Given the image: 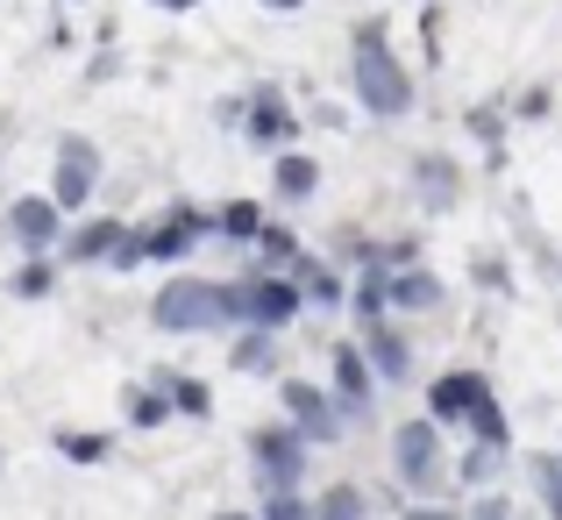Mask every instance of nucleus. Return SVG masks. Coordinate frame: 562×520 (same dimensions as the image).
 Instances as JSON below:
<instances>
[{"label": "nucleus", "instance_id": "obj_1", "mask_svg": "<svg viewBox=\"0 0 562 520\" xmlns=\"http://www.w3.org/2000/svg\"><path fill=\"white\" fill-rule=\"evenodd\" d=\"M349 93H357L378 122L413 114V79L392 57V43H384V22H357V43H349Z\"/></svg>", "mask_w": 562, "mask_h": 520}, {"label": "nucleus", "instance_id": "obj_2", "mask_svg": "<svg viewBox=\"0 0 562 520\" xmlns=\"http://www.w3.org/2000/svg\"><path fill=\"white\" fill-rule=\"evenodd\" d=\"M150 321L171 329V335L235 329V321H228V286H214V278H171V286L150 300Z\"/></svg>", "mask_w": 562, "mask_h": 520}, {"label": "nucleus", "instance_id": "obj_3", "mask_svg": "<svg viewBox=\"0 0 562 520\" xmlns=\"http://www.w3.org/2000/svg\"><path fill=\"white\" fill-rule=\"evenodd\" d=\"M306 307V292L292 286L285 272H257V278H235L228 286V321L235 329H292V314Z\"/></svg>", "mask_w": 562, "mask_h": 520}, {"label": "nucleus", "instance_id": "obj_4", "mask_svg": "<svg viewBox=\"0 0 562 520\" xmlns=\"http://www.w3.org/2000/svg\"><path fill=\"white\" fill-rule=\"evenodd\" d=\"M392 464H398V485L406 493H435L441 478H449V456H441V428L427 421H398L392 428Z\"/></svg>", "mask_w": 562, "mask_h": 520}, {"label": "nucleus", "instance_id": "obj_5", "mask_svg": "<svg viewBox=\"0 0 562 520\" xmlns=\"http://www.w3.org/2000/svg\"><path fill=\"white\" fill-rule=\"evenodd\" d=\"M484 399H492V378H484L477 364H456V370H441V378L427 385V421L435 428H463Z\"/></svg>", "mask_w": 562, "mask_h": 520}, {"label": "nucleus", "instance_id": "obj_6", "mask_svg": "<svg viewBox=\"0 0 562 520\" xmlns=\"http://www.w3.org/2000/svg\"><path fill=\"white\" fill-rule=\"evenodd\" d=\"M249 464H257L263 493L300 485L306 478V435H300V428H257V435H249Z\"/></svg>", "mask_w": 562, "mask_h": 520}, {"label": "nucleus", "instance_id": "obj_7", "mask_svg": "<svg viewBox=\"0 0 562 520\" xmlns=\"http://www.w3.org/2000/svg\"><path fill=\"white\" fill-rule=\"evenodd\" d=\"M65 264H143V229H122V221H86L79 235H65V250H57Z\"/></svg>", "mask_w": 562, "mask_h": 520}, {"label": "nucleus", "instance_id": "obj_8", "mask_svg": "<svg viewBox=\"0 0 562 520\" xmlns=\"http://www.w3.org/2000/svg\"><path fill=\"white\" fill-rule=\"evenodd\" d=\"M8 235L29 250V257H57V235H65V207H57L50 192H36V200H14V207H8Z\"/></svg>", "mask_w": 562, "mask_h": 520}, {"label": "nucleus", "instance_id": "obj_9", "mask_svg": "<svg viewBox=\"0 0 562 520\" xmlns=\"http://www.w3.org/2000/svg\"><path fill=\"white\" fill-rule=\"evenodd\" d=\"M235 122L249 129V143H257V151H285V143L300 136V122H292V108H285V93H278V86H257V93L243 100V114H235Z\"/></svg>", "mask_w": 562, "mask_h": 520}, {"label": "nucleus", "instance_id": "obj_10", "mask_svg": "<svg viewBox=\"0 0 562 520\" xmlns=\"http://www.w3.org/2000/svg\"><path fill=\"white\" fill-rule=\"evenodd\" d=\"M285 413H292V428H300L306 442H335V435H342V407H335V392H321V385H306V378H285Z\"/></svg>", "mask_w": 562, "mask_h": 520}, {"label": "nucleus", "instance_id": "obj_11", "mask_svg": "<svg viewBox=\"0 0 562 520\" xmlns=\"http://www.w3.org/2000/svg\"><path fill=\"white\" fill-rule=\"evenodd\" d=\"M93 186H100V151L86 136H65V151H57V186H50V200L57 207H86L93 200Z\"/></svg>", "mask_w": 562, "mask_h": 520}, {"label": "nucleus", "instance_id": "obj_12", "mask_svg": "<svg viewBox=\"0 0 562 520\" xmlns=\"http://www.w3.org/2000/svg\"><path fill=\"white\" fill-rule=\"evenodd\" d=\"M371 392H378V370L363 343H342L335 350V407H342V421H363L371 413Z\"/></svg>", "mask_w": 562, "mask_h": 520}, {"label": "nucleus", "instance_id": "obj_13", "mask_svg": "<svg viewBox=\"0 0 562 520\" xmlns=\"http://www.w3.org/2000/svg\"><path fill=\"white\" fill-rule=\"evenodd\" d=\"M206 229H214L206 214H192V207H171L157 229H143V257H150V264H179V257H192V243H200Z\"/></svg>", "mask_w": 562, "mask_h": 520}, {"label": "nucleus", "instance_id": "obj_14", "mask_svg": "<svg viewBox=\"0 0 562 520\" xmlns=\"http://www.w3.org/2000/svg\"><path fill=\"white\" fill-rule=\"evenodd\" d=\"M384 300H392L398 314H435V307L449 300V286H441L427 264H398V272H384Z\"/></svg>", "mask_w": 562, "mask_h": 520}, {"label": "nucleus", "instance_id": "obj_15", "mask_svg": "<svg viewBox=\"0 0 562 520\" xmlns=\"http://www.w3.org/2000/svg\"><path fill=\"white\" fill-rule=\"evenodd\" d=\"M363 356H371V370H378L384 385H406V378H413V343H406V335H398L384 314L363 321Z\"/></svg>", "mask_w": 562, "mask_h": 520}, {"label": "nucleus", "instance_id": "obj_16", "mask_svg": "<svg viewBox=\"0 0 562 520\" xmlns=\"http://www.w3.org/2000/svg\"><path fill=\"white\" fill-rule=\"evenodd\" d=\"M314 186H321V165H314V157L278 151V172H271V192H278V200H314Z\"/></svg>", "mask_w": 562, "mask_h": 520}, {"label": "nucleus", "instance_id": "obj_17", "mask_svg": "<svg viewBox=\"0 0 562 520\" xmlns=\"http://www.w3.org/2000/svg\"><path fill=\"white\" fill-rule=\"evenodd\" d=\"M413 186H420L427 207H456V192H463V172H456L449 157H420V165H413Z\"/></svg>", "mask_w": 562, "mask_h": 520}, {"label": "nucleus", "instance_id": "obj_18", "mask_svg": "<svg viewBox=\"0 0 562 520\" xmlns=\"http://www.w3.org/2000/svg\"><path fill=\"white\" fill-rule=\"evenodd\" d=\"M292 286L306 292V307H342V278L328 272V264H314V257H292Z\"/></svg>", "mask_w": 562, "mask_h": 520}, {"label": "nucleus", "instance_id": "obj_19", "mask_svg": "<svg viewBox=\"0 0 562 520\" xmlns=\"http://www.w3.org/2000/svg\"><path fill=\"white\" fill-rule=\"evenodd\" d=\"M214 229L228 235V243H257V229H263V207H257V200H228V207L214 214Z\"/></svg>", "mask_w": 562, "mask_h": 520}, {"label": "nucleus", "instance_id": "obj_20", "mask_svg": "<svg viewBox=\"0 0 562 520\" xmlns=\"http://www.w3.org/2000/svg\"><path fill=\"white\" fill-rule=\"evenodd\" d=\"M314 520H371V499H363L357 485H328L321 507H314Z\"/></svg>", "mask_w": 562, "mask_h": 520}, {"label": "nucleus", "instance_id": "obj_21", "mask_svg": "<svg viewBox=\"0 0 562 520\" xmlns=\"http://www.w3.org/2000/svg\"><path fill=\"white\" fill-rule=\"evenodd\" d=\"M157 392L171 399V413H192V421H206V407H214L200 378H157Z\"/></svg>", "mask_w": 562, "mask_h": 520}, {"label": "nucleus", "instance_id": "obj_22", "mask_svg": "<svg viewBox=\"0 0 562 520\" xmlns=\"http://www.w3.org/2000/svg\"><path fill=\"white\" fill-rule=\"evenodd\" d=\"M235 370H278V343H271V329H249L243 343H235Z\"/></svg>", "mask_w": 562, "mask_h": 520}, {"label": "nucleus", "instance_id": "obj_23", "mask_svg": "<svg viewBox=\"0 0 562 520\" xmlns=\"http://www.w3.org/2000/svg\"><path fill=\"white\" fill-rule=\"evenodd\" d=\"M463 428H470L477 442H498V450H513V428H506V407H498V399H484V407L470 413Z\"/></svg>", "mask_w": 562, "mask_h": 520}, {"label": "nucleus", "instance_id": "obj_24", "mask_svg": "<svg viewBox=\"0 0 562 520\" xmlns=\"http://www.w3.org/2000/svg\"><path fill=\"white\" fill-rule=\"evenodd\" d=\"M257 257H263V272H292V257H300V243H292L285 229H257Z\"/></svg>", "mask_w": 562, "mask_h": 520}, {"label": "nucleus", "instance_id": "obj_25", "mask_svg": "<svg viewBox=\"0 0 562 520\" xmlns=\"http://www.w3.org/2000/svg\"><path fill=\"white\" fill-rule=\"evenodd\" d=\"M165 421H171L165 392H128V428H165Z\"/></svg>", "mask_w": 562, "mask_h": 520}, {"label": "nucleus", "instance_id": "obj_26", "mask_svg": "<svg viewBox=\"0 0 562 520\" xmlns=\"http://www.w3.org/2000/svg\"><path fill=\"white\" fill-rule=\"evenodd\" d=\"M263 520H314V507L300 499V485H278V493H263Z\"/></svg>", "mask_w": 562, "mask_h": 520}, {"label": "nucleus", "instance_id": "obj_27", "mask_svg": "<svg viewBox=\"0 0 562 520\" xmlns=\"http://www.w3.org/2000/svg\"><path fill=\"white\" fill-rule=\"evenodd\" d=\"M498 464H506V450H498V442H477V450L463 456V478H470V485H492Z\"/></svg>", "mask_w": 562, "mask_h": 520}, {"label": "nucleus", "instance_id": "obj_28", "mask_svg": "<svg viewBox=\"0 0 562 520\" xmlns=\"http://www.w3.org/2000/svg\"><path fill=\"white\" fill-rule=\"evenodd\" d=\"M50 278H57V272H50L43 257L22 264V272H14V300H43V292H50Z\"/></svg>", "mask_w": 562, "mask_h": 520}, {"label": "nucleus", "instance_id": "obj_29", "mask_svg": "<svg viewBox=\"0 0 562 520\" xmlns=\"http://www.w3.org/2000/svg\"><path fill=\"white\" fill-rule=\"evenodd\" d=\"M535 478H541V507H549L562 520V456H541L535 464Z\"/></svg>", "mask_w": 562, "mask_h": 520}, {"label": "nucleus", "instance_id": "obj_30", "mask_svg": "<svg viewBox=\"0 0 562 520\" xmlns=\"http://www.w3.org/2000/svg\"><path fill=\"white\" fill-rule=\"evenodd\" d=\"M57 450L79 456V464H100V456H108V435H57Z\"/></svg>", "mask_w": 562, "mask_h": 520}, {"label": "nucleus", "instance_id": "obj_31", "mask_svg": "<svg viewBox=\"0 0 562 520\" xmlns=\"http://www.w3.org/2000/svg\"><path fill=\"white\" fill-rule=\"evenodd\" d=\"M470 520H513V507L492 493V499H477V507H470Z\"/></svg>", "mask_w": 562, "mask_h": 520}, {"label": "nucleus", "instance_id": "obj_32", "mask_svg": "<svg viewBox=\"0 0 562 520\" xmlns=\"http://www.w3.org/2000/svg\"><path fill=\"white\" fill-rule=\"evenodd\" d=\"M263 8H278V14H300V8H306V0H263Z\"/></svg>", "mask_w": 562, "mask_h": 520}, {"label": "nucleus", "instance_id": "obj_33", "mask_svg": "<svg viewBox=\"0 0 562 520\" xmlns=\"http://www.w3.org/2000/svg\"><path fill=\"white\" fill-rule=\"evenodd\" d=\"M413 520H456V513H441V507H427V513H413Z\"/></svg>", "mask_w": 562, "mask_h": 520}, {"label": "nucleus", "instance_id": "obj_34", "mask_svg": "<svg viewBox=\"0 0 562 520\" xmlns=\"http://www.w3.org/2000/svg\"><path fill=\"white\" fill-rule=\"evenodd\" d=\"M157 8H192V0H157Z\"/></svg>", "mask_w": 562, "mask_h": 520}, {"label": "nucleus", "instance_id": "obj_35", "mask_svg": "<svg viewBox=\"0 0 562 520\" xmlns=\"http://www.w3.org/2000/svg\"><path fill=\"white\" fill-rule=\"evenodd\" d=\"M221 520H249V513H221Z\"/></svg>", "mask_w": 562, "mask_h": 520}]
</instances>
